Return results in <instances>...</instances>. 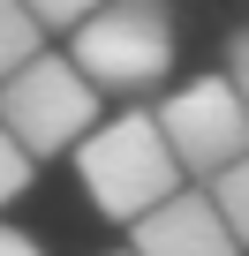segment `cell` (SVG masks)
I'll return each mask as SVG.
<instances>
[{"label":"cell","mask_w":249,"mask_h":256,"mask_svg":"<svg viewBox=\"0 0 249 256\" xmlns=\"http://www.w3.org/2000/svg\"><path fill=\"white\" fill-rule=\"evenodd\" d=\"M98 120V90L76 76L68 53H38L23 60L8 83H0V128L46 166V158H68Z\"/></svg>","instance_id":"obj_3"},{"label":"cell","mask_w":249,"mask_h":256,"mask_svg":"<svg viewBox=\"0 0 249 256\" xmlns=\"http://www.w3.org/2000/svg\"><path fill=\"white\" fill-rule=\"evenodd\" d=\"M151 120H159V136H166L181 181H196V188H204L211 174H226V166L249 151V106L234 98L226 76H189V83L159 90Z\"/></svg>","instance_id":"obj_4"},{"label":"cell","mask_w":249,"mask_h":256,"mask_svg":"<svg viewBox=\"0 0 249 256\" xmlns=\"http://www.w3.org/2000/svg\"><path fill=\"white\" fill-rule=\"evenodd\" d=\"M113 256H129V248H113Z\"/></svg>","instance_id":"obj_12"},{"label":"cell","mask_w":249,"mask_h":256,"mask_svg":"<svg viewBox=\"0 0 249 256\" xmlns=\"http://www.w3.org/2000/svg\"><path fill=\"white\" fill-rule=\"evenodd\" d=\"M181 53V0H98L68 30V60L98 98L144 106Z\"/></svg>","instance_id":"obj_1"},{"label":"cell","mask_w":249,"mask_h":256,"mask_svg":"<svg viewBox=\"0 0 249 256\" xmlns=\"http://www.w3.org/2000/svg\"><path fill=\"white\" fill-rule=\"evenodd\" d=\"M0 256H46V241L31 226H8V218H0Z\"/></svg>","instance_id":"obj_11"},{"label":"cell","mask_w":249,"mask_h":256,"mask_svg":"<svg viewBox=\"0 0 249 256\" xmlns=\"http://www.w3.org/2000/svg\"><path fill=\"white\" fill-rule=\"evenodd\" d=\"M129 256H241V248H234L226 218L211 211V196L189 181L129 226Z\"/></svg>","instance_id":"obj_5"},{"label":"cell","mask_w":249,"mask_h":256,"mask_svg":"<svg viewBox=\"0 0 249 256\" xmlns=\"http://www.w3.org/2000/svg\"><path fill=\"white\" fill-rule=\"evenodd\" d=\"M31 174H38V158H31V151L8 136V128H0V211H8V204L31 188Z\"/></svg>","instance_id":"obj_8"},{"label":"cell","mask_w":249,"mask_h":256,"mask_svg":"<svg viewBox=\"0 0 249 256\" xmlns=\"http://www.w3.org/2000/svg\"><path fill=\"white\" fill-rule=\"evenodd\" d=\"M46 53V30L31 23V8L23 0H0V83H8L23 60H38Z\"/></svg>","instance_id":"obj_7"},{"label":"cell","mask_w":249,"mask_h":256,"mask_svg":"<svg viewBox=\"0 0 249 256\" xmlns=\"http://www.w3.org/2000/svg\"><path fill=\"white\" fill-rule=\"evenodd\" d=\"M204 196H211V211L226 218V234H234V248L249 256V151L226 166V174H211L204 181Z\"/></svg>","instance_id":"obj_6"},{"label":"cell","mask_w":249,"mask_h":256,"mask_svg":"<svg viewBox=\"0 0 249 256\" xmlns=\"http://www.w3.org/2000/svg\"><path fill=\"white\" fill-rule=\"evenodd\" d=\"M219 76H226V83H234V98L249 106V30H234V38H226V68H219Z\"/></svg>","instance_id":"obj_10"},{"label":"cell","mask_w":249,"mask_h":256,"mask_svg":"<svg viewBox=\"0 0 249 256\" xmlns=\"http://www.w3.org/2000/svg\"><path fill=\"white\" fill-rule=\"evenodd\" d=\"M68 158H76V181H83L91 211L113 218V226H136L151 204H166L174 188H189L181 166H174V151H166V136H159V120H151V106H121V113L91 120V136Z\"/></svg>","instance_id":"obj_2"},{"label":"cell","mask_w":249,"mask_h":256,"mask_svg":"<svg viewBox=\"0 0 249 256\" xmlns=\"http://www.w3.org/2000/svg\"><path fill=\"white\" fill-rule=\"evenodd\" d=\"M23 8H31V23H38L46 38H53V30L68 38V30H76V23H83L91 8H98V0H23Z\"/></svg>","instance_id":"obj_9"}]
</instances>
